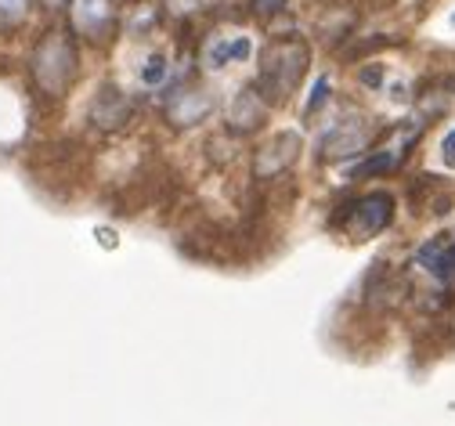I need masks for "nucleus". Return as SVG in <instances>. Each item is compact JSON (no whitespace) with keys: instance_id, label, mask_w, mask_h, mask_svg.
<instances>
[{"instance_id":"nucleus-1","label":"nucleus","mask_w":455,"mask_h":426,"mask_svg":"<svg viewBox=\"0 0 455 426\" xmlns=\"http://www.w3.org/2000/svg\"><path fill=\"white\" fill-rule=\"evenodd\" d=\"M307 73V44L304 40H275L260 54V69H257V94L267 98L271 105L290 98Z\"/></svg>"},{"instance_id":"nucleus-2","label":"nucleus","mask_w":455,"mask_h":426,"mask_svg":"<svg viewBox=\"0 0 455 426\" xmlns=\"http://www.w3.org/2000/svg\"><path fill=\"white\" fill-rule=\"evenodd\" d=\"M33 76L47 94H62L76 76V47L66 29H51L33 54Z\"/></svg>"},{"instance_id":"nucleus-3","label":"nucleus","mask_w":455,"mask_h":426,"mask_svg":"<svg viewBox=\"0 0 455 426\" xmlns=\"http://www.w3.org/2000/svg\"><path fill=\"white\" fill-rule=\"evenodd\" d=\"M394 217V199L387 192H372V196H362L358 203L347 206L344 213V228L355 235V238H369L376 231H383Z\"/></svg>"},{"instance_id":"nucleus-4","label":"nucleus","mask_w":455,"mask_h":426,"mask_svg":"<svg viewBox=\"0 0 455 426\" xmlns=\"http://www.w3.org/2000/svg\"><path fill=\"white\" fill-rule=\"evenodd\" d=\"M112 22H116V12H112L108 0H73V26H76V33H84L91 40H101V36H108Z\"/></svg>"},{"instance_id":"nucleus-5","label":"nucleus","mask_w":455,"mask_h":426,"mask_svg":"<svg viewBox=\"0 0 455 426\" xmlns=\"http://www.w3.org/2000/svg\"><path fill=\"white\" fill-rule=\"evenodd\" d=\"M297 152H300V134H297V131H286V134L271 138V141L257 152V173H260V177L282 173V170H286V166L297 159Z\"/></svg>"},{"instance_id":"nucleus-6","label":"nucleus","mask_w":455,"mask_h":426,"mask_svg":"<svg viewBox=\"0 0 455 426\" xmlns=\"http://www.w3.org/2000/svg\"><path fill=\"white\" fill-rule=\"evenodd\" d=\"M419 268H427L441 282H455V238H434L419 250Z\"/></svg>"},{"instance_id":"nucleus-7","label":"nucleus","mask_w":455,"mask_h":426,"mask_svg":"<svg viewBox=\"0 0 455 426\" xmlns=\"http://www.w3.org/2000/svg\"><path fill=\"white\" fill-rule=\"evenodd\" d=\"M365 145H369V127H362L358 119H355V124H344V127H336L329 134L325 152L329 156H358Z\"/></svg>"},{"instance_id":"nucleus-8","label":"nucleus","mask_w":455,"mask_h":426,"mask_svg":"<svg viewBox=\"0 0 455 426\" xmlns=\"http://www.w3.org/2000/svg\"><path fill=\"white\" fill-rule=\"evenodd\" d=\"M206 112H210V94L206 91H185V94H178L174 101H170V116H174V124H181V127L196 124V119L206 116Z\"/></svg>"},{"instance_id":"nucleus-9","label":"nucleus","mask_w":455,"mask_h":426,"mask_svg":"<svg viewBox=\"0 0 455 426\" xmlns=\"http://www.w3.org/2000/svg\"><path fill=\"white\" fill-rule=\"evenodd\" d=\"M243 58H250V40H246V36L217 40V44H210V51H206L210 69H220V66H228V62H243Z\"/></svg>"},{"instance_id":"nucleus-10","label":"nucleus","mask_w":455,"mask_h":426,"mask_svg":"<svg viewBox=\"0 0 455 426\" xmlns=\"http://www.w3.org/2000/svg\"><path fill=\"white\" fill-rule=\"evenodd\" d=\"M260 116H264L260 94H253V91H243V94H239V101H235V109H232V124H235L239 131H246V127H253V124H257Z\"/></svg>"},{"instance_id":"nucleus-11","label":"nucleus","mask_w":455,"mask_h":426,"mask_svg":"<svg viewBox=\"0 0 455 426\" xmlns=\"http://www.w3.org/2000/svg\"><path fill=\"white\" fill-rule=\"evenodd\" d=\"M29 0H0V26H15L26 19Z\"/></svg>"},{"instance_id":"nucleus-12","label":"nucleus","mask_w":455,"mask_h":426,"mask_svg":"<svg viewBox=\"0 0 455 426\" xmlns=\"http://www.w3.org/2000/svg\"><path fill=\"white\" fill-rule=\"evenodd\" d=\"M282 8H286V0H253V12L257 15H275Z\"/></svg>"},{"instance_id":"nucleus-13","label":"nucleus","mask_w":455,"mask_h":426,"mask_svg":"<svg viewBox=\"0 0 455 426\" xmlns=\"http://www.w3.org/2000/svg\"><path fill=\"white\" fill-rule=\"evenodd\" d=\"M441 159H444L448 166H455V131L444 134V141H441Z\"/></svg>"},{"instance_id":"nucleus-14","label":"nucleus","mask_w":455,"mask_h":426,"mask_svg":"<svg viewBox=\"0 0 455 426\" xmlns=\"http://www.w3.org/2000/svg\"><path fill=\"white\" fill-rule=\"evenodd\" d=\"M451 22H455V19H451Z\"/></svg>"}]
</instances>
